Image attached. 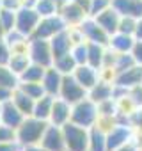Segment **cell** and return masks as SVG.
<instances>
[{
    "mask_svg": "<svg viewBox=\"0 0 142 151\" xmlns=\"http://www.w3.org/2000/svg\"><path fill=\"white\" fill-rule=\"evenodd\" d=\"M112 7L119 16H130L135 20L142 18V0H112Z\"/></svg>",
    "mask_w": 142,
    "mask_h": 151,
    "instance_id": "obj_17",
    "label": "cell"
},
{
    "mask_svg": "<svg viewBox=\"0 0 142 151\" xmlns=\"http://www.w3.org/2000/svg\"><path fill=\"white\" fill-rule=\"evenodd\" d=\"M71 75H73V78H75L85 91H89L91 87H94V86L100 82V78H101L100 69H96V68H93V66H89V64H80V66H77L75 71L71 73Z\"/></svg>",
    "mask_w": 142,
    "mask_h": 151,
    "instance_id": "obj_12",
    "label": "cell"
},
{
    "mask_svg": "<svg viewBox=\"0 0 142 151\" xmlns=\"http://www.w3.org/2000/svg\"><path fill=\"white\" fill-rule=\"evenodd\" d=\"M41 16L36 13L34 7H29V6H22L18 11H16V22H14V30H18L22 36L25 37H32L37 23H39Z\"/></svg>",
    "mask_w": 142,
    "mask_h": 151,
    "instance_id": "obj_6",
    "label": "cell"
},
{
    "mask_svg": "<svg viewBox=\"0 0 142 151\" xmlns=\"http://www.w3.org/2000/svg\"><path fill=\"white\" fill-rule=\"evenodd\" d=\"M78 29H80V32H82V36L87 43H96V45H103V46L108 45V34L96 23L94 18L87 16L78 25Z\"/></svg>",
    "mask_w": 142,
    "mask_h": 151,
    "instance_id": "obj_9",
    "label": "cell"
},
{
    "mask_svg": "<svg viewBox=\"0 0 142 151\" xmlns=\"http://www.w3.org/2000/svg\"><path fill=\"white\" fill-rule=\"evenodd\" d=\"M52 103H53V96L50 94H43L41 98H37L34 101V109H32V116L41 119V121H46L48 123V117H50V110H52Z\"/></svg>",
    "mask_w": 142,
    "mask_h": 151,
    "instance_id": "obj_24",
    "label": "cell"
},
{
    "mask_svg": "<svg viewBox=\"0 0 142 151\" xmlns=\"http://www.w3.org/2000/svg\"><path fill=\"white\" fill-rule=\"evenodd\" d=\"M11 57V46L7 45L6 39H0V66H7Z\"/></svg>",
    "mask_w": 142,
    "mask_h": 151,
    "instance_id": "obj_38",
    "label": "cell"
},
{
    "mask_svg": "<svg viewBox=\"0 0 142 151\" xmlns=\"http://www.w3.org/2000/svg\"><path fill=\"white\" fill-rule=\"evenodd\" d=\"M0 109H2V103H0Z\"/></svg>",
    "mask_w": 142,
    "mask_h": 151,
    "instance_id": "obj_49",
    "label": "cell"
},
{
    "mask_svg": "<svg viewBox=\"0 0 142 151\" xmlns=\"http://www.w3.org/2000/svg\"><path fill=\"white\" fill-rule=\"evenodd\" d=\"M11 140H16L14 130L0 123V142H11Z\"/></svg>",
    "mask_w": 142,
    "mask_h": 151,
    "instance_id": "obj_39",
    "label": "cell"
},
{
    "mask_svg": "<svg viewBox=\"0 0 142 151\" xmlns=\"http://www.w3.org/2000/svg\"><path fill=\"white\" fill-rule=\"evenodd\" d=\"M22 149H23V151H46V149L41 147L39 144H37V146H29V147H22Z\"/></svg>",
    "mask_w": 142,
    "mask_h": 151,
    "instance_id": "obj_47",
    "label": "cell"
},
{
    "mask_svg": "<svg viewBox=\"0 0 142 151\" xmlns=\"http://www.w3.org/2000/svg\"><path fill=\"white\" fill-rule=\"evenodd\" d=\"M4 36H6V30H4L2 23H0V39H4Z\"/></svg>",
    "mask_w": 142,
    "mask_h": 151,
    "instance_id": "obj_48",
    "label": "cell"
},
{
    "mask_svg": "<svg viewBox=\"0 0 142 151\" xmlns=\"http://www.w3.org/2000/svg\"><path fill=\"white\" fill-rule=\"evenodd\" d=\"M89 151H107V132L98 124L89 128Z\"/></svg>",
    "mask_w": 142,
    "mask_h": 151,
    "instance_id": "obj_22",
    "label": "cell"
},
{
    "mask_svg": "<svg viewBox=\"0 0 142 151\" xmlns=\"http://www.w3.org/2000/svg\"><path fill=\"white\" fill-rule=\"evenodd\" d=\"M4 9H11V11H18L23 6V0H0Z\"/></svg>",
    "mask_w": 142,
    "mask_h": 151,
    "instance_id": "obj_41",
    "label": "cell"
},
{
    "mask_svg": "<svg viewBox=\"0 0 142 151\" xmlns=\"http://www.w3.org/2000/svg\"><path fill=\"white\" fill-rule=\"evenodd\" d=\"M105 48H107V46H103V45L87 43V64L93 66V68H96V69H101Z\"/></svg>",
    "mask_w": 142,
    "mask_h": 151,
    "instance_id": "obj_27",
    "label": "cell"
},
{
    "mask_svg": "<svg viewBox=\"0 0 142 151\" xmlns=\"http://www.w3.org/2000/svg\"><path fill=\"white\" fill-rule=\"evenodd\" d=\"M59 14H60V18L64 20L66 27H78V25L87 18V13H85L82 7H78L75 2H71V0H67V2L60 7Z\"/></svg>",
    "mask_w": 142,
    "mask_h": 151,
    "instance_id": "obj_14",
    "label": "cell"
},
{
    "mask_svg": "<svg viewBox=\"0 0 142 151\" xmlns=\"http://www.w3.org/2000/svg\"><path fill=\"white\" fill-rule=\"evenodd\" d=\"M119 151H142V146H135L133 142H130L128 146H124V147L119 149Z\"/></svg>",
    "mask_w": 142,
    "mask_h": 151,
    "instance_id": "obj_46",
    "label": "cell"
},
{
    "mask_svg": "<svg viewBox=\"0 0 142 151\" xmlns=\"http://www.w3.org/2000/svg\"><path fill=\"white\" fill-rule=\"evenodd\" d=\"M66 23L60 18V14H53V16H44L39 20L32 37H39V39H50L52 36H55L57 32L64 30Z\"/></svg>",
    "mask_w": 142,
    "mask_h": 151,
    "instance_id": "obj_8",
    "label": "cell"
},
{
    "mask_svg": "<svg viewBox=\"0 0 142 151\" xmlns=\"http://www.w3.org/2000/svg\"><path fill=\"white\" fill-rule=\"evenodd\" d=\"M110 6H112V0H91V4H89V16L94 18L100 13H103L105 9H108Z\"/></svg>",
    "mask_w": 142,
    "mask_h": 151,
    "instance_id": "obj_36",
    "label": "cell"
},
{
    "mask_svg": "<svg viewBox=\"0 0 142 151\" xmlns=\"http://www.w3.org/2000/svg\"><path fill=\"white\" fill-rule=\"evenodd\" d=\"M71 2H75L78 7H82L87 13V16H89V4H91V0H71Z\"/></svg>",
    "mask_w": 142,
    "mask_h": 151,
    "instance_id": "obj_45",
    "label": "cell"
},
{
    "mask_svg": "<svg viewBox=\"0 0 142 151\" xmlns=\"http://www.w3.org/2000/svg\"><path fill=\"white\" fill-rule=\"evenodd\" d=\"M0 9H2V4H0Z\"/></svg>",
    "mask_w": 142,
    "mask_h": 151,
    "instance_id": "obj_50",
    "label": "cell"
},
{
    "mask_svg": "<svg viewBox=\"0 0 142 151\" xmlns=\"http://www.w3.org/2000/svg\"><path fill=\"white\" fill-rule=\"evenodd\" d=\"M44 69H46V68L30 62V64L18 75V82H41L43 75H44Z\"/></svg>",
    "mask_w": 142,
    "mask_h": 151,
    "instance_id": "obj_28",
    "label": "cell"
},
{
    "mask_svg": "<svg viewBox=\"0 0 142 151\" xmlns=\"http://www.w3.org/2000/svg\"><path fill=\"white\" fill-rule=\"evenodd\" d=\"M133 64H135V60H133L131 53H115V60H114V68H112L114 75L130 68V66H133Z\"/></svg>",
    "mask_w": 142,
    "mask_h": 151,
    "instance_id": "obj_33",
    "label": "cell"
},
{
    "mask_svg": "<svg viewBox=\"0 0 142 151\" xmlns=\"http://www.w3.org/2000/svg\"><path fill=\"white\" fill-rule=\"evenodd\" d=\"M22 146L16 142V140H11V142H0V151H20Z\"/></svg>",
    "mask_w": 142,
    "mask_h": 151,
    "instance_id": "obj_42",
    "label": "cell"
},
{
    "mask_svg": "<svg viewBox=\"0 0 142 151\" xmlns=\"http://www.w3.org/2000/svg\"><path fill=\"white\" fill-rule=\"evenodd\" d=\"M66 151H89V128L75 123H66L62 126Z\"/></svg>",
    "mask_w": 142,
    "mask_h": 151,
    "instance_id": "obj_3",
    "label": "cell"
},
{
    "mask_svg": "<svg viewBox=\"0 0 142 151\" xmlns=\"http://www.w3.org/2000/svg\"><path fill=\"white\" fill-rule=\"evenodd\" d=\"M85 96H87V91L73 78V75H64L62 82H60V89H59V98H62L69 105H73L84 100Z\"/></svg>",
    "mask_w": 142,
    "mask_h": 151,
    "instance_id": "obj_7",
    "label": "cell"
},
{
    "mask_svg": "<svg viewBox=\"0 0 142 151\" xmlns=\"http://www.w3.org/2000/svg\"><path fill=\"white\" fill-rule=\"evenodd\" d=\"M11 101L16 105V109L27 117V116H32V109H34V101L36 100H32V98H29L23 91H20L18 87L13 91V94H11Z\"/></svg>",
    "mask_w": 142,
    "mask_h": 151,
    "instance_id": "obj_23",
    "label": "cell"
},
{
    "mask_svg": "<svg viewBox=\"0 0 142 151\" xmlns=\"http://www.w3.org/2000/svg\"><path fill=\"white\" fill-rule=\"evenodd\" d=\"M133 37H135V41H142V18H138V20H137Z\"/></svg>",
    "mask_w": 142,
    "mask_h": 151,
    "instance_id": "obj_43",
    "label": "cell"
},
{
    "mask_svg": "<svg viewBox=\"0 0 142 151\" xmlns=\"http://www.w3.org/2000/svg\"><path fill=\"white\" fill-rule=\"evenodd\" d=\"M62 77H64V75H60L53 66L46 68L43 78H41V86H43V89H44V94H50V96L57 98V96H59V89H60Z\"/></svg>",
    "mask_w": 142,
    "mask_h": 151,
    "instance_id": "obj_16",
    "label": "cell"
},
{
    "mask_svg": "<svg viewBox=\"0 0 142 151\" xmlns=\"http://www.w3.org/2000/svg\"><path fill=\"white\" fill-rule=\"evenodd\" d=\"M94 20H96V23H98L108 36H112L114 32H117V25H119L121 16H119L117 11L110 6L108 9H105L103 13H100L98 16H94Z\"/></svg>",
    "mask_w": 142,
    "mask_h": 151,
    "instance_id": "obj_19",
    "label": "cell"
},
{
    "mask_svg": "<svg viewBox=\"0 0 142 151\" xmlns=\"http://www.w3.org/2000/svg\"><path fill=\"white\" fill-rule=\"evenodd\" d=\"M135 25H137V20H135V18H130V16H121L119 25H117V32H123V34L133 36V32H135Z\"/></svg>",
    "mask_w": 142,
    "mask_h": 151,
    "instance_id": "obj_35",
    "label": "cell"
},
{
    "mask_svg": "<svg viewBox=\"0 0 142 151\" xmlns=\"http://www.w3.org/2000/svg\"><path fill=\"white\" fill-rule=\"evenodd\" d=\"M52 66H53L60 75H71L78 64L75 62V59H73V55H71V52H67V53H64V55L55 57Z\"/></svg>",
    "mask_w": 142,
    "mask_h": 151,
    "instance_id": "obj_25",
    "label": "cell"
},
{
    "mask_svg": "<svg viewBox=\"0 0 142 151\" xmlns=\"http://www.w3.org/2000/svg\"><path fill=\"white\" fill-rule=\"evenodd\" d=\"M23 119H25V116L16 109V105L11 101V98L2 103V109H0V123H2V124L16 130L22 124Z\"/></svg>",
    "mask_w": 142,
    "mask_h": 151,
    "instance_id": "obj_15",
    "label": "cell"
},
{
    "mask_svg": "<svg viewBox=\"0 0 142 151\" xmlns=\"http://www.w3.org/2000/svg\"><path fill=\"white\" fill-rule=\"evenodd\" d=\"M18 89L23 91L32 100H37L44 94V89H43L41 82H18Z\"/></svg>",
    "mask_w": 142,
    "mask_h": 151,
    "instance_id": "obj_31",
    "label": "cell"
},
{
    "mask_svg": "<svg viewBox=\"0 0 142 151\" xmlns=\"http://www.w3.org/2000/svg\"><path fill=\"white\" fill-rule=\"evenodd\" d=\"M20 151H23V149H20Z\"/></svg>",
    "mask_w": 142,
    "mask_h": 151,
    "instance_id": "obj_51",
    "label": "cell"
},
{
    "mask_svg": "<svg viewBox=\"0 0 142 151\" xmlns=\"http://www.w3.org/2000/svg\"><path fill=\"white\" fill-rule=\"evenodd\" d=\"M133 142V126L128 123H114L107 130V151H119Z\"/></svg>",
    "mask_w": 142,
    "mask_h": 151,
    "instance_id": "obj_4",
    "label": "cell"
},
{
    "mask_svg": "<svg viewBox=\"0 0 142 151\" xmlns=\"http://www.w3.org/2000/svg\"><path fill=\"white\" fill-rule=\"evenodd\" d=\"M34 9H36V13H37L41 18L59 14V7H57V4L53 2V0H36Z\"/></svg>",
    "mask_w": 142,
    "mask_h": 151,
    "instance_id": "obj_29",
    "label": "cell"
},
{
    "mask_svg": "<svg viewBox=\"0 0 142 151\" xmlns=\"http://www.w3.org/2000/svg\"><path fill=\"white\" fill-rule=\"evenodd\" d=\"M0 87H6L11 91L18 87V77L7 66H0Z\"/></svg>",
    "mask_w": 142,
    "mask_h": 151,
    "instance_id": "obj_30",
    "label": "cell"
},
{
    "mask_svg": "<svg viewBox=\"0 0 142 151\" xmlns=\"http://www.w3.org/2000/svg\"><path fill=\"white\" fill-rule=\"evenodd\" d=\"M69 117H71V105L67 101H64L62 98H59V96L53 98L48 123L55 124V126H64L66 123H69Z\"/></svg>",
    "mask_w": 142,
    "mask_h": 151,
    "instance_id": "obj_13",
    "label": "cell"
},
{
    "mask_svg": "<svg viewBox=\"0 0 142 151\" xmlns=\"http://www.w3.org/2000/svg\"><path fill=\"white\" fill-rule=\"evenodd\" d=\"M11 94H13V91H11V89L0 87V103H4L6 100H9V98H11Z\"/></svg>",
    "mask_w": 142,
    "mask_h": 151,
    "instance_id": "obj_44",
    "label": "cell"
},
{
    "mask_svg": "<svg viewBox=\"0 0 142 151\" xmlns=\"http://www.w3.org/2000/svg\"><path fill=\"white\" fill-rule=\"evenodd\" d=\"M14 22H16V11H11V9H0V23H2L6 34L9 30L14 29Z\"/></svg>",
    "mask_w": 142,
    "mask_h": 151,
    "instance_id": "obj_34",
    "label": "cell"
},
{
    "mask_svg": "<svg viewBox=\"0 0 142 151\" xmlns=\"http://www.w3.org/2000/svg\"><path fill=\"white\" fill-rule=\"evenodd\" d=\"M48 43H50L53 59L59 57V55H64V53L71 52V46H73V43H71V39H69V34H67V27H66L64 30L57 32L55 36H52V37L48 39Z\"/></svg>",
    "mask_w": 142,
    "mask_h": 151,
    "instance_id": "obj_18",
    "label": "cell"
},
{
    "mask_svg": "<svg viewBox=\"0 0 142 151\" xmlns=\"http://www.w3.org/2000/svg\"><path fill=\"white\" fill-rule=\"evenodd\" d=\"M112 84L114 86H119L123 89H131L135 86H140L142 84V66L133 64V66H130V68L115 73Z\"/></svg>",
    "mask_w": 142,
    "mask_h": 151,
    "instance_id": "obj_11",
    "label": "cell"
},
{
    "mask_svg": "<svg viewBox=\"0 0 142 151\" xmlns=\"http://www.w3.org/2000/svg\"><path fill=\"white\" fill-rule=\"evenodd\" d=\"M135 45V37L123 34V32H114L112 36H108V48L115 53H130L131 48Z\"/></svg>",
    "mask_w": 142,
    "mask_h": 151,
    "instance_id": "obj_20",
    "label": "cell"
},
{
    "mask_svg": "<svg viewBox=\"0 0 142 151\" xmlns=\"http://www.w3.org/2000/svg\"><path fill=\"white\" fill-rule=\"evenodd\" d=\"M128 98H130V101L133 103L135 109H142V84L128 89Z\"/></svg>",
    "mask_w": 142,
    "mask_h": 151,
    "instance_id": "obj_37",
    "label": "cell"
},
{
    "mask_svg": "<svg viewBox=\"0 0 142 151\" xmlns=\"http://www.w3.org/2000/svg\"><path fill=\"white\" fill-rule=\"evenodd\" d=\"M130 53H131L135 64L142 66V41H135V45H133V48H131Z\"/></svg>",
    "mask_w": 142,
    "mask_h": 151,
    "instance_id": "obj_40",
    "label": "cell"
},
{
    "mask_svg": "<svg viewBox=\"0 0 142 151\" xmlns=\"http://www.w3.org/2000/svg\"><path fill=\"white\" fill-rule=\"evenodd\" d=\"M71 55H73V59L78 66L87 64V41H82V43H77L71 46Z\"/></svg>",
    "mask_w": 142,
    "mask_h": 151,
    "instance_id": "obj_32",
    "label": "cell"
},
{
    "mask_svg": "<svg viewBox=\"0 0 142 151\" xmlns=\"http://www.w3.org/2000/svg\"><path fill=\"white\" fill-rule=\"evenodd\" d=\"M48 123L46 121H41L34 116H27L22 124L14 130V135H16V142L22 146V147H29V146H37L44 130H46Z\"/></svg>",
    "mask_w": 142,
    "mask_h": 151,
    "instance_id": "obj_1",
    "label": "cell"
},
{
    "mask_svg": "<svg viewBox=\"0 0 142 151\" xmlns=\"http://www.w3.org/2000/svg\"><path fill=\"white\" fill-rule=\"evenodd\" d=\"M100 112H98V103H94L91 98H84L77 103L71 105V117L69 121L84 128H91L98 123Z\"/></svg>",
    "mask_w": 142,
    "mask_h": 151,
    "instance_id": "obj_2",
    "label": "cell"
},
{
    "mask_svg": "<svg viewBox=\"0 0 142 151\" xmlns=\"http://www.w3.org/2000/svg\"><path fill=\"white\" fill-rule=\"evenodd\" d=\"M87 98H91L94 103H101V101L112 100L114 98V84L108 82V80L100 78V82L87 91Z\"/></svg>",
    "mask_w": 142,
    "mask_h": 151,
    "instance_id": "obj_21",
    "label": "cell"
},
{
    "mask_svg": "<svg viewBox=\"0 0 142 151\" xmlns=\"http://www.w3.org/2000/svg\"><path fill=\"white\" fill-rule=\"evenodd\" d=\"M39 146L44 147L46 151H66V144H64V133H62V126H55L50 124L46 126Z\"/></svg>",
    "mask_w": 142,
    "mask_h": 151,
    "instance_id": "obj_10",
    "label": "cell"
},
{
    "mask_svg": "<svg viewBox=\"0 0 142 151\" xmlns=\"http://www.w3.org/2000/svg\"><path fill=\"white\" fill-rule=\"evenodd\" d=\"M30 64V59H29V53L27 52H11V57H9V62H7V68L16 75H18Z\"/></svg>",
    "mask_w": 142,
    "mask_h": 151,
    "instance_id": "obj_26",
    "label": "cell"
},
{
    "mask_svg": "<svg viewBox=\"0 0 142 151\" xmlns=\"http://www.w3.org/2000/svg\"><path fill=\"white\" fill-rule=\"evenodd\" d=\"M27 53L30 62L39 64L43 68H50L53 64V55H52V48L48 39H39V37H30L29 39V46H27Z\"/></svg>",
    "mask_w": 142,
    "mask_h": 151,
    "instance_id": "obj_5",
    "label": "cell"
}]
</instances>
